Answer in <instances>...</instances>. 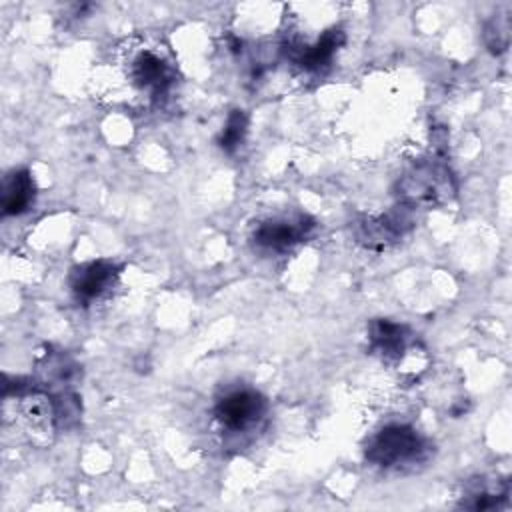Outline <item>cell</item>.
<instances>
[{"label": "cell", "instance_id": "cell-13", "mask_svg": "<svg viewBox=\"0 0 512 512\" xmlns=\"http://www.w3.org/2000/svg\"><path fill=\"white\" fill-rule=\"evenodd\" d=\"M246 134H248V116H246L244 110L234 108V110L228 114L226 124H224V128H222L220 136H218V146H220L224 152L232 154V152H236V150L242 146Z\"/></svg>", "mask_w": 512, "mask_h": 512}, {"label": "cell", "instance_id": "cell-6", "mask_svg": "<svg viewBox=\"0 0 512 512\" xmlns=\"http://www.w3.org/2000/svg\"><path fill=\"white\" fill-rule=\"evenodd\" d=\"M416 224L414 210L396 204L384 214H360L350 222V232L354 240L372 252H384L398 244Z\"/></svg>", "mask_w": 512, "mask_h": 512}, {"label": "cell", "instance_id": "cell-11", "mask_svg": "<svg viewBox=\"0 0 512 512\" xmlns=\"http://www.w3.org/2000/svg\"><path fill=\"white\" fill-rule=\"evenodd\" d=\"M36 198V184L26 168H14L2 178L0 206L4 216L24 214Z\"/></svg>", "mask_w": 512, "mask_h": 512}, {"label": "cell", "instance_id": "cell-9", "mask_svg": "<svg viewBox=\"0 0 512 512\" xmlns=\"http://www.w3.org/2000/svg\"><path fill=\"white\" fill-rule=\"evenodd\" d=\"M120 266L112 260H92L78 264L70 270L68 284L74 298L82 304H90L102 298L118 280Z\"/></svg>", "mask_w": 512, "mask_h": 512}, {"label": "cell", "instance_id": "cell-12", "mask_svg": "<svg viewBox=\"0 0 512 512\" xmlns=\"http://www.w3.org/2000/svg\"><path fill=\"white\" fill-rule=\"evenodd\" d=\"M508 498V482L506 480H494L488 482L484 478H476L468 490L464 492L460 500V508H470V510H490L498 508L504 504Z\"/></svg>", "mask_w": 512, "mask_h": 512}, {"label": "cell", "instance_id": "cell-10", "mask_svg": "<svg viewBox=\"0 0 512 512\" xmlns=\"http://www.w3.org/2000/svg\"><path fill=\"white\" fill-rule=\"evenodd\" d=\"M346 36L340 28H330L322 32L314 42H302L300 38H290L284 42V54L290 62L304 70H320L334 58L336 50L344 44Z\"/></svg>", "mask_w": 512, "mask_h": 512}, {"label": "cell", "instance_id": "cell-14", "mask_svg": "<svg viewBox=\"0 0 512 512\" xmlns=\"http://www.w3.org/2000/svg\"><path fill=\"white\" fill-rule=\"evenodd\" d=\"M510 26H508V16H492L488 22H486V28H484V40H486V46L490 48V52L494 54H500L508 48V34Z\"/></svg>", "mask_w": 512, "mask_h": 512}, {"label": "cell", "instance_id": "cell-8", "mask_svg": "<svg viewBox=\"0 0 512 512\" xmlns=\"http://www.w3.org/2000/svg\"><path fill=\"white\" fill-rule=\"evenodd\" d=\"M266 398L252 388H234L214 404V418L222 430L246 432L266 414Z\"/></svg>", "mask_w": 512, "mask_h": 512}, {"label": "cell", "instance_id": "cell-2", "mask_svg": "<svg viewBox=\"0 0 512 512\" xmlns=\"http://www.w3.org/2000/svg\"><path fill=\"white\" fill-rule=\"evenodd\" d=\"M368 348L386 366L416 378L426 370L428 356L416 334L400 322L376 318L368 324Z\"/></svg>", "mask_w": 512, "mask_h": 512}, {"label": "cell", "instance_id": "cell-7", "mask_svg": "<svg viewBox=\"0 0 512 512\" xmlns=\"http://www.w3.org/2000/svg\"><path fill=\"white\" fill-rule=\"evenodd\" d=\"M316 230V222L308 214H280L260 220L252 230V242L266 252H288L306 242Z\"/></svg>", "mask_w": 512, "mask_h": 512}, {"label": "cell", "instance_id": "cell-1", "mask_svg": "<svg viewBox=\"0 0 512 512\" xmlns=\"http://www.w3.org/2000/svg\"><path fill=\"white\" fill-rule=\"evenodd\" d=\"M98 82L112 102L130 108L158 106L176 82V66L166 46L142 38H126L114 46Z\"/></svg>", "mask_w": 512, "mask_h": 512}, {"label": "cell", "instance_id": "cell-3", "mask_svg": "<svg viewBox=\"0 0 512 512\" xmlns=\"http://www.w3.org/2000/svg\"><path fill=\"white\" fill-rule=\"evenodd\" d=\"M398 202L416 208H436L456 196L458 184L452 170L440 160H422L408 168L396 182Z\"/></svg>", "mask_w": 512, "mask_h": 512}, {"label": "cell", "instance_id": "cell-4", "mask_svg": "<svg viewBox=\"0 0 512 512\" xmlns=\"http://www.w3.org/2000/svg\"><path fill=\"white\" fill-rule=\"evenodd\" d=\"M4 398L16 400V422L36 446H48L54 440V434L60 428L56 396H50L48 390L38 384L18 378L14 384H4Z\"/></svg>", "mask_w": 512, "mask_h": 512}, {"label": "cell", "instance_id": "cell-5", "mask_svg": "<svg viewBox=\"0 0 512 512\" xmlns=\"http://www.w3.org/2000/svg\"><path fill=\"white\" fill-rule=\"evenodd\" d=\"M428 454V440L408 424H388L366 444V460L380 468L422 462Z\"/></svg>", "mask_w": 512, "mask_h": 512}]
</instances>
